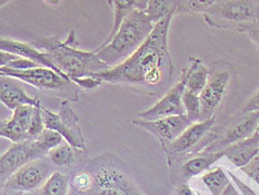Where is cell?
<instances>
[{"mask_svg": "<svg viewBox=\"0 0 259 195\" xmlns=\"http://www.w3.org/2000/svg\"><path fill=\"white\" fill-rule=\"evenodd\" d=\"M10 2H13V0H2V7H4L6 4H8Z\"/></svg>", "mask_w": 259, "mask_h": 195, "instance_id": "8d00e7d4", "label": "cell"}, {"mask_svg": "<svg viewBox=\"0 0 259 195\" xmlns=\"http://www.w3.org/2000/svg\"><path fill=\"white\" fill-rule=\"evenodd\" d=\"M223 156H225L223 150H221V152H207L204 155L197 156V158L191 159L184 163L180 167V173L185 178L196 176L200 174L201 172L209 169L215 162L222 159Z\"/></svg>", "mask_w": 259, "mask_h": 195, "instance_id": "d6986e66", "label": "cell"}, {"mask_svg": "<svg viewBox=\"0 0 259 195\" xmlns=\"http://www.w3.org/2000/svg\"><path fill=\"white\" fill-rule=\"evenodd\" d=\"M154 27L155 24L144 10H134L122 21L114 38L104 46L100 45L95 52L112 68L131 57L147 41Z\"/></svg>", "mask_w": 259, "mask_h": 195, "instance_id": "3957f363", "label": "cell"}, {"mask_svg": "<svg viewBox=\"0 0 259 195\" xmlns=\"http://www.w3.org/2000/svg\"><path fill=\"white\" fill-rule=\"evenodd\" d=\"M259 130V110L245 113V115L228 128L216 147H227L254 135Z\"/></svg>", "mask_w": 259, "mask_h": 195, "instance_id": "9a60e30c", "label": "cell"}, {"mask_svg": "<svg viewBox=\"0 0 259 195\" xmlns=\"http://www.w3.org/2000/svg\"><path fill=\"white\" fill-rule=\"evenodd\" d=\"M69 186L70 180L68 175L55 171L44 185L32 192L31 195H68Z\"/></svg>", "mask_w": 259, "mask_h": 195, "instance_id": "ffe728a7", "label": "cell"}, {"mask_svg": "<svg viewBox=\"0 0 259 195\" xmlns=\"http://www.w3.org/2000/svg\"><path fill=\"white\" fill-rule=\"evenodd\" d=\"M54 172V164L47 156L39 158L16 171L3 183V188L5 192L13 194L32 193L41 187Z\"/></svg>", "mask_w": 259, "mask_h": 195, "instance_id": "5b68a950", "label": "cell"}, {"mask_svg": "<svg viewBox=\"0 0 259 195\" xmlns=\"http://www.w3.org/2000/svg\"><path fill=\"white\" fill-rule=\"evenodd\" d=\"M74 195H79V194H76V193H75V194H74Z\"/></svg>", "mask_w": 259, "mask_h": 195, "instance_id": "f35d334b", "label": "cell"}, {"mask_svg": "<svg viewBox=\"0 0 259 195\" xmlns=\"http://www.w3.org/2000/svg\"><path fill=\"white\" fill-rule=\"evenodd\" d=\"M204 15L207 24L213 27H243L259 18V4L256 0H225Z\"/></svg>", "mask_w": 259, "mask_h": 195, "instance_id": "277c9868", "label": "cell"}, {"mask_svg": "<svg viewBox=\"0 0 259 195\" xmlns=\"http://www.w3.org/2000/svg\"><path fill=\"white\" fill-rule=\"evenodd\" d=\"M259 110V91L257 94L252 97L244 108V113H250V111H256Z\"/></svg>", "mask_w": 259, "mask_h": 195, "instance_id": "1f68e13d", "label": "cell"}, {"mask_svg": "<svg viewBox=\"0 0 259 195\" xmlns=\"http://www.w3.org/2000/svg\"><path fill=\"white\" fill-rule=\"evenodd\" d=\"M249 35H250V37L252 39H254L255 43L259 46V29H254V30L249 31Z\"/></svg>", "mask_w": 259, "mask_h": 195, "instance_id": "e575fe53", "label": "cell"}, {"mask_svg": "<svg viewBox=\"0 0 259 195\" xmlns=\"http://www.w3.org/2000/svg\"><path fill=\"white\" fill-rule=\"evenodd\" d=\"M172 17L157 22L142 46L123 63L94 77L112 84H128L151 87L170 78L174 71L171 56L168 48Z\"/></svg>", "mask_w": 259, "mask_h": 195, "instance_id": "6da1fadb", "label": "cell"}, {"mask_svg": "<svg viewBox=\"0 0 259 195\" xmlns=\"http://www.w3.org/2000/svg\"><path fill=\"white\" fill-rule=\"evenodd\" d=\"M208 80H209V70H208L207 67L201 63L200 59L191 58L188 66L186 91L200 95L207 85Z\"/></svg>", "mask_w": 259, "mask_h": 195, "instance_id": "ac0fdd59", "label": "cell"}, {"mask_svg": "<svg viewBox=\"0 0 259 195\" xmlns=\"http://www.w3.org/2000/svg\"><path fill=\"white\" fill-rule=\"evenodd\" d=\"M108 4L112 10V15H114V21H112V27L108 37L105 39L101 46L107 45L114 38L122 21L129 14H132L134 10H144L145 8L143 0H108Z\"/></svg>", "mask_w": 259, "mask_h": 195, "instance_id": "e0dca14e", "label": "cell"}, {"mask_svg": "<svg viewBox=\"0 0 259 195\" xmlns=\"http://www.w3.org/2000/svg\"><path fill=\"white\" fill-rule=\"evenodd\" d=\"M144 11L156 25L167 17L176 15L177 0H148Z\"/></svg>", "mask_w": 259, "mask_h": 195, "instance_id": "44dd1931", "label": "cell"}, {"mask_svg": "<svg viewBox=\"0 0 259 195\" xmlns=\"http://www.w3.org/2000/svg\"><path fill=\"white\" fill-rule=\"evenodd\" d=\"M188 77V67L183 69L178 82L169 89L164 97L159 99L153 107L146 109L138 114V119L146 121L159 120L162 117L185 115L186 110L183 104L184 93L186 91V83Z\"/></svg>", "mask_w": 259, "mask_h": 195, "instance_id": "52a82bcc", "label": "cell"}, {"mask_svg": "<svg viewBox=\"0 0 259 195\" xmlns=\"http://www.w3.org/2000/svg\"><path fill=\"white\" fill-rule=\"evenodd\" d=\"M17 81L18 80L11 77L0 76V99L6 107L14 111L22 105H31L35 107L41 106L40 100L29 96Z\"/></svg>", "mask_w": 259, "mask_h": 195, "instance_id": "4fadbf2b", "label": "cell"}, {"mask_svg": "<svg viewBox=\"0 0 259 195\" xmlns=\"http://www.w3.org/2000/svg\"><path fill=\"white\" fill-rule=\"evenodd\" d=\"M213 123H215V116L205 121L193 123L176 141L168 145L165 150L168 154H180L193 148L210 131Z\"/></svg>", "mask_w": 259, "mask_h": 195, "instance_id": "5bb4252c", "label": "cell"}, {"mask_svg": "<svg viewBox=\"0 0 259 195\" xmlns=\"http://www.w3.org/2000/svg\"><path fill=\"white\" fill-rule=\"evenodd\" d=\"M18 55L7 53V52H3L0 50V67H5L6 65H8L11 61L18 58Z\"/></svg>", "mask_w": 259, "mask_h": 195, "instance_id": "d6a6232c", "label": "cell"}, {"mask_svg": "<svg viewBox=\"0 0 259 195\" xmlns=\"http://www.w3.org/2000/svg\"><path fill=\"white\" fill-rule=\"evenodd\" d=\"M5 67L10 69H16V70H28V69H32V68H37V67H41L38 64H36L35 61H32L30 59H27L24 57H19L11 61L8 65H6Z\"/></svg>", "mask_w": 259, "mask_h": 195, "instance_id": "f546056e", "label": "cell"}, {"mask_svg": "<svg viewBox=\"0 0 259 195\" xmlns=\"http://www.w3.org/2000/svg\"><path fill=\"white\" fill-rule=\"evenodd\" d=\"M143 2H144V6L146 7V5H147V2H148V0H143ZM144 9H145V8H144Z\"/></svg>", "mask_w": 259, "mask_h": 195, "instance_id": "74e56055", "label": "cell"}, {"mask_svg": "<svg viewBox=\"0 0 259 195\" xmlns=\"http://www.w3.org/2000/svg\"><path fill=\"white\" fill-rule=\"evenodd\" d=\"M45 3L48 4L49 6H53V7H56V6L60 5L61 0H45Z\"/></svg>", "mask_w": 259, "mask_h": 195, "instance_id": "d590c367", "label": "cell"}, {"mask_svg": "<svg viewBox=\"0 0 259 195\" xmlns=\"http://www.w3.org/2000/svg\"><path fill=\"white\" fill-rule=\"evenodd\" d=\"M35 139H36L37 146L41 150V153L45 156H47L50 150L54 149L55 147H57L58 145L63 143L64 137L61 136L58 132L46 128V130H45L40 135L36 137Z\"/></svg>", "mask_w": 259, "mask_h": 195, "instance_id": "484cf974", "label": "cell"}, {"mask_svg": "<svg viewBox=\"0 0 259 195\" xmlns=\"http://www.w3.org/2000/svg\"><path fill=\"white\" fill-rule=\"evenodd\" d=\"M241 170L259 184V154L256 155L248 164L241 167Z\"/></svg>", "mask_w": 259, "mask_h": 195, "instance_id": "4dcf8cb0", "label": "cell"}, {"mask_svg": "<svg viewBox=\"0 0 259 195\" xmlns=\"http://www.w3.org/2000/svg\"><path fill=\"white\" fill-rule=\"evenodd\" d=\"M0 76L15 78V80L30 84L31 86L38 89H46V91L65 89L74 83L66 81L64 77L47 67H37V68L28 70H16L7 68V67H0Z\"/></svg>", "mask_w": 259, "mask_h": 195, "instance_id": "9c48e42d", "label": "cell"}, {"mask_svg": "<svg viewBox=\"0 0 259 195\" xmlns=\"http://www.w3.org/2000/svg\"><path fill=\"white\" fill-rule=\"evenodd\" d=\"M41 108H42V106L35 107V113H33V116H32L31 122H30L29 130H28V136H29V139L38 137L45 130H46Z\"/></svg>", "mask_w": 259, "mask_h": 195, "instance_id": "f1b7e54d", "label": "cell"}, {"mask_svg": "<svg viewBox=\"0 0 259 195\" xmlns=\"http://www.w3.org/2000/svg\"><path fill=\"white\" fill-rule=\"evenodd\" d=\"M176 195H193V192H191V189L189 188L188 184L184 182L177 187Z\"/></svg>", "mask_w": 259, "mask_h": 195, "instance_id": "836d02e7", "label": "cell"}, {"mask_svg": "<svg viewBox=\"0 0 259 195\" xmlns=\"http://www.w3.org/2000/svg\"><path fill=\"white\" fill-rule=\"evenodd\" d=\"M70 186L76 194L88 195L94 188V178L87 170H80L72 176Z\"/></svg>", "mask_w": 259, "mask_h": 195, "instance_id": "4316f807", "label": "cell"}, {"mask_svg": "<svg viewBox=\"0 0 259 195\" xmlns=\"http://www.w3.org/2000/svg\"><path fill=\"white\" fill-rule=\"evenodd\" d=\"M41 110L46 128L58 132L71 146L86 152V141L82 135L79 117L71 108L69 100L65 99L61 102L60 109L57 114L45 107H42Z\"/></svg>", "mask_w": 259, "mask_h": 195, "instance_id": "8992f818", "label": "cell"}, {"mask_svg": "<svg viewBox=\"0 0 259 195\" xmlns=\"http://www.w3.org/2000/svg\"><path fill=\"white\" fill-rule=\"evenodd\" d=\"M223 152L236 166H245L259 154V133L256 132L248 138L229 145L223 149Z\"/></svg>", "mask_w": 259, "mask_h": 195, "instance_id": "2e32d148", "label": "cell"}, {"mask_svg": "<svg viewBox=\"0 0 259 195\" xmlns=\"http://www.w3.org/2000/svg\"><path fill=\"white\" fill-rule=\"evenodd\" d=\"M229 82L227 71L217 72L209 76L204 91L199 95L201 104V120L205 121L213 117V113L221 104Z\"/></svg>", "mask_w": 259, "mask_h": 195, "instance_id": "7c38bea8", "label": "cell"}, {"mask_svg": "<svg viewBox=\"0 0 259 195\" xmlns=\"http://www.w3.org/2000/svg\"><path fill=\"white\" fill-rule=\"evenodd\" d=\"M31 44L46 53L53 63L64 74L69 76L74 83L81 78L94 77L110 69L95 50L87 52L78 48L79 41L75 30H71L65 41H60L54 36L39 37L33 39Z\"/></svg>", "mask_w": 259, "mask_h": 195, "instance_id": "7a4b0ae2", "label": "cell"}, {"mask_svg": "<svg viewBox=\"0 0 259 195\" xmlns=\"http://www.w3.org/2000/svg\"><path fill=\"white\" fill-rule=\"evenodd\" d=\"M0 135L4 138L9 139L11 143H20L29 139L26 128L16 119H14L13 116L10 119L2 122V125H0Z\"/></svg>", "mask_w": 259, "mask_h": 195, "instance_id": "603a6c76", "label": "cell"}, {"mask_svg": "<svg viewBox=\"0 0 259 195\" xmlns=\"http://www.w3.org/2000/svg\"><path fill=\"white\" fill-rule=\"evenodd\" d=\"M225 0H177L176 14H206Z\"/></svg>", "mask_w": 259, "mask_h": 195, "instance_id": "cb8c5ba5", "label": "cell"}, {"mask_svg": "<svg viewBox=\"0 0 259 195\" xmlns=\"http://www.w3.org/2000/svg\"><path fill=\"white\" fill-rule=\"evenodd\" d=\"M39 158H45V155L37 146L35 138L20 143H13L0 159L2 182L5 183L20 167Z\"/></svg>", "mask_w": 259, "mask_h": 195, "instance_id": "30bf717a", "label": "cell"}, {"mask_svg": "<svg viewBox=\"0 0 259 195\" xmlns=\"http://www.w3.org/2000/svg\"><path fill=\"white\" fill-rule=\"evenodd\" d=\"M187 115H176L162 117L159 120L146 121L142 119L133 120V124L144 128L158 139L164 149L182 135L193 124Z\"/></svg>", "mask_w": 259, "mask_h": 195, "instance_id": "ba28073f", "label": "cell"}, {"mask_svg": "<svg viewBox=\"0 0 259 195\" xmlns=\"http://www.w3.org/2000/svg\"><path fill=\"white\" fill-rule=\"evenodd\" d=\"M0 50L18 55L20 57H24L27 59H30L32 61H35L39 66L47 67V68L53 69L54 71L57 72L58 75L64 77L66 81L72 82L69 76L64 74V72L53 63V60L49 58V56L46 53L37 48L36 46H33L31 43L15 41V39L10 38H2L0 39Z\"/></svg>", "mask_w": 259, "mask_h": 195, "instance_id": "8fae6325", "label": "cell"}, {"mask_svg": "<svg viewBox=\"0 0 259 195\" xmlns=\"http://www.w3.org/2000/svg\"><path fill=\"white\" fill-rule=\"evenodd\" d=\"M202 181L213 195H223L229 185L228 178L221 167H216L202 176Z\"/></svg>", "mask_w": 259, "mask_h": 195, "instance_id": "d4e9b609", "label": "cell"}, {"mask_svg": "<svg viewBox=\"0 0 259 195\" xmlns=\"http://www.w3.org/2000/svg\"><path fill=\"white\" fill-rule=\"evenodd\" d=\"M183 104L186 110V115L194 123L201 120V104L199 95L185 91L183 97Z\"/></svg>", "mask_w": 259, "mask_h": 195, "instance_id": "83f0119b", "label": "cell"}, {"mask_svg": "<svg viewBox=\"0 0 259 195\" xmlns=\"http://www.w3.org/2000/svg\"><path fill=\"white\" fill-rule=\"evenodd\" d=\"M80 152H85V150L75 148L69 143L63 142L57 147L50 150L47 158L56 166L69 167L74 165L78 161V154Z\"/></svg>", "mask_w": 259, "mask_h": 195, "instance_id": "7402d4cb", "label": "cell"}]
</instances>
